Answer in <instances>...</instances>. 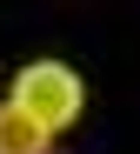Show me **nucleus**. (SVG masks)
<instances>
[{"label":"nucleus","mask_w":140,"mask_h":154,"mask_svg":"<svg viewBox=\"0 0 140 154\" xmlns=\"http://www.w3.org/2000/svg\"><path fill=\"white\" fill-rule=\"evenodd\" d=\"M47 147H53V141L40 134V127L27 121L13 100H0V154H47Z\"/></svg>","instance_id":"nucleus-2"},{"label":"nucleus","mask_w":140,"mask_h":154,"mask_svg":"<svg viewBox=\"0 0 140 154\" xmlns=\"http://www.w3.org/2000/svg\"><path fill=\"white\" fill-rule=\"evenodd\" d=\"M47 154H60V147H47Z\"/></svg>","instance_id":"nucleus-3"},{"label":"nucleus","mask_w":140,"mask_h":154,"mask_svg":"<svg viewBox=\"0 0 140 154\" xmlns=\"http://www.w3.org/2000/svg\"><path fill=\"white\" fill-rule=\"evenodd\" d=\"M13 107L53 141L60 127L80 121V107H87V81H80L67 60H27V67L13 74Z\"/></svg>","instance_id":"nucleus-1"}]
</instances>
